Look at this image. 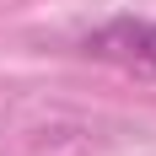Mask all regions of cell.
<instances>
[{
    "label": "cell",
    "instance_id": "6da1fadb",
    "mask_svg": "<svg viewBox=\"0 0 156 156\" xmlns=\"http://www.w3.org/2000/svg\"><path fill=\"white\" fill-rule=\"evenodd\" d=\"M102 54H119V59H140L156 70V22H113L92 38Z\"/></svg>",
    "mask_w": 156,
    "mask_h": 156
}]
</instances>
